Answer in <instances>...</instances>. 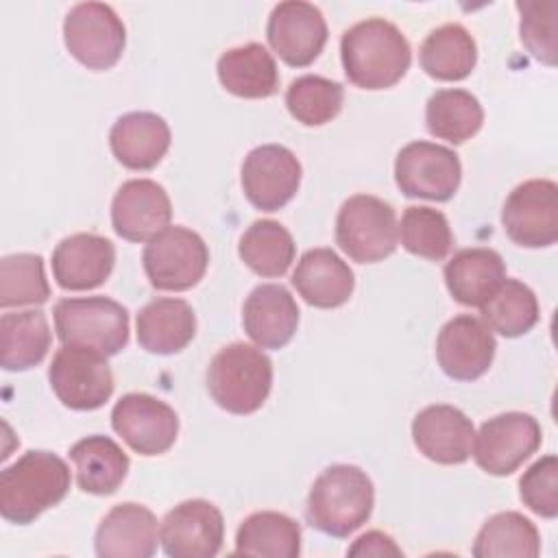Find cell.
I'll use <instances>...</instances> for the list:
<instances>
[{"label":"cell","instance_id":"1","mask_svg":"<svg viewBox=\"0 0 558 558\" xmlns=\"http://www.w3.org/2000/svg\"><path fill=\"white\" fill-rule=\"evenodd\" d=\"M342 68L355 87L388 89L397 85L412 63L405 35L384 17H368L342 33Z\"/></svg>","mask_w":558,"mask_h":558},{"label":"cell","instance_id":"2","mask_svg":"<svg viewBox=\"0 0 558 558\" xmlns=\"http://www.w3.org/2000/svg\"><path fill=\"white\" fill-rule=\"evenodd\" d=\"M70 484V469L57 453L31 449L0 473V514L15 525L33 523L63 501Z\"/></svg>","mask_w":558,"mask_h":558},{"label":"cell","instance_id":"3","mask_svg":"<svg viewBox=\"0 0 558 558\" xmlns=\"http://www.w3.org/2000/svg\"><path fill=\"white\" fill-rule=\"evenodd\" d=\"M375 506L371 477L353 464H331L312 484L305 517L323 534L347 538L360 530Z\"/></svg>","mask_w":558,"mask_h":558},{"label":"cell","instance_id":"4","mask_svg":"<svg viewBox=\"0 0 558 558\" xmlns=\"http://www.w3.org/2000/svg\"><path fill=\"white\" fill-rule=\"evenodd\" d=\"M272 388V362L253 344L231 342L222 347L207 366V390L211 399L231 414H253Z\"/></svg>","mask_w":558,"mask_h":558},{"label":"cell","instance_id":"5","mask_svg":"<svg viewBox=\"0 0 558 558\" xmlns=\"http://www.w3.org/2000/svg\"><path fill=\"white\" fill-rule=\"evenodd\" d=\"M52 314L54 331L63 344L89 347L109 357L129 342V312L109 296L61 299Z\"/></svg>","mask_w":558,"mask_h":558},{"label":"cell","instance_id":"6","mask_svg":"<svg viewBox=\"0 0 558 558\" xmlns=\"http://www.w3.org/2000/svg\"><path fill=\"white\" fill-rule=\"evenodd\" d=\"M336 244L357 264H375L399 244L397 214L373 194L349 196L336 216Z\"/></svg>","mask_w":558,"mask_h":558},{"label":"cell","instance_id":"7","mask_svg":"<svg viewBox=\"0 0 558 558\" xmlns=\"http://www.w3.org/2000/svg\"><path fill=\"white\" fill-rule=\"evenodd\" d=\"M48 381L57 399L78 412L98 410L113 395L107 355L89 347L63 344L48 366Z\"/></svg>","mask_w":558,"mask_h":558},{"label":"cell","instance_id":"8","mask_svg":"<svg viewBox=\"0 0 558 558\" xmlns=\"http://www.w3.org/2000/svg\"><path fill=\"white\" fill-rule=\"evenodd\" d=\"M142 264L153 288L183 292L203 279L209 264V251L196 231L174 225L144 246Z\"/></svg>","mask_w":558,"mask_h":558},{"label":"cell","instance_id":"9","mask_svg":"<svg viewBox=\"0 0 558 558\" xmlns=\"http://www.w3.org/2000/svg\"><path fill=\"white\" fill-rule=\"evenodd\" d=\"M68 52L89 70L113 68L126 44V28L105 2H78L63 20Z\"/></svg>","mask_w":558,"mask_h":558},{"label":"cell","instance_id":"10","mask_svg":"<svg viewBox=\"0 0 558 558\" xmlns=\"http://www.w3.org/2000/svg\"><path fill=\"white\" fill-rule=\"evenodd\" d=\"M543 442L538 421L527 412H504L482 423L473 436V458L495 477L514 473Z\"/></svg>","mask_w":558,"mask_h":558},{"label":"cell","instance_id":"11","mask_svg":"<svg viewBox=\"0 0 558 558\" xmlns=\"http://www.w3.org/2000/svg\"><path fill=\"white\" fill-rule=\"evenodd\" d=\"M460 179V157L447 146L416 140L397 153L395 181L408 198L445 203L458 192Z\"/></svg>","mask_w":558,"mask_h":558},{"label":"cell","instance_id":"12","mask_svg":"<svg viewBox=\"0 0 558 558\" xmlns=\"http://www.w3.org/2000/svg\"><path fill=\"white\" fill-rule=\"evenodd\" d=\"M501 225L519 246H551L558 240V185L549 179L519 183L501 207Z\"/></svg>","mask_w":558,"mask_h":558},{"label":"cell","instance_id":"13","mask_svg":"<svg viewBox=\"0 0 558 558\" xmlns=\"http://www.w3.org/2000/svg\"><path fill=\"white\" fill-rule=\"evenodd\" d=\"M113 432L140 456L166 453L179 434L177 412L146 392L120 397L111 410Z\"/></svg>","mask_w":558,"mask_h":558},{"label":"cell","instance_id":"14","mask_svg":"<svg viewBox=\"0 0 558 558\" xmlns=\"http://www.w3.org/2000/svg\"><path fill=\"white\" fill-rule=\"evenodd\" d=\"M240 174L244 196L262 211H277L288 205L301 185V163L281 144H262L248 150Z\"/></svg>","mask_w":558,"mask_h":558},{"label":"cell","instance_id":"15","mask_svg":"<svg viewBox=\"0 0 558 558\" xmlns=\"http://www.w3.org/2000/svg\"><path fill=\"white\" fill-rule=\"evenodd\" d=\"M159 541L170 558H214L225 541L222 512L207 499L181 501L163 517Z\"/></svg>","mask_w":558,"mask_h":558},{"label":"cell","instance_id":"16","mask_svg":"<svg viewBox=\"0 0 558 558\" xmlns=\"http://www.w3.org/2000/svg\"><path fill=\"white\" fill-rule=\"evenodd\" d=\"M270 48L292 68L310 65L327 44V22L318 7L303 0L275 4L266 24Z\"/></svg>","mask_w":558,"mask_h":558},{"label":"cell","instance_id":"17","mask_svg":"<svg viewBox=\"0 0 558 558\" xmlns=\"http://www.w3.org/2000/svg\"><path fill=\"white\" fill-rule=\"evenodd\" d=\"M495 349L497 342L490 327L471 314H458L447 320L436 338L438 366L458 381L482 377L493 364Z\"/></svg>","mask_w":558,"mask_h":558},{"label":"cell","instance_id":"18","mask_svg":"<svg viewBox=\"0 0 558 558\" xmlns=\"http://www.w3.org/2000/svg\"><path fill=\"white\" fill-rule=\"evenodd\" d=\"M168 192L153 179L124 181L111 201L113 231L129 242H150L170 227Z\"/></svg>","mask_w":558,"mask_h":558},{"label":"cell","instance_id":"19","mask_svg":"<svg viewBox=\"0 0 558 558\" xmlns=\"http://www.w3.org/2000/svg\"><path fill=\"white\" fill-rule=\"evenodd\" d=\"M473 436L471 418L456 405H427L412 421L416 449L436 464L466 462L473 449Z\"/></svg>","mask_w":558,"mask_h":558},{"label":"cell","instance_id":"20","mask_svg":"<svg viewBox=\"0 0 558 558\" xmlns=\"http://www.w3.org/2000/svg\"><path fill=\"white\" fill-rule=\"evenodd\" d=\"M159 523L142 504L113 506L98 523L94 551L100 558H150L157 551Z\"/></svg>","mask_w":558,"mask_h":558},{"label":"cell","instance_id":"21","mask_svg":"<svg viewBox=\"0 0 558 558\" xmlns=\"http://www.w3.org/2000/svg\"><path fill=\"white\" fill-rule=\"evenodd\" d=\"M116 264V246L98 233H74L52 251V277L63 290H94L102 286Z\"/></svg>","mask_w":558,"mask_h":558},{"label":"cell","instance_id":"22","mask_svg":"<svg viewBox=\"0 0 558 558\" xmlns=\"http://www.w3.org/2000/svg\"><path fill=\"white\" fill-rule=\"evenodd\" d=\"M242 325L259 349H281L299 327V305L281 283H262L242 305Z\"/></svg>","mask_w":558,"mask_h":558},{"label":"cell","instance_id":"23","mask_svg":"<svg viewBox=\"0 0 558 558\" xmlns=\"http://www.w3.org/2000/svg\"><path fill=\"white\" fill-rule=\"evenodd\" d=\"M292 286L307 305L331 310L344 305L355 288V277L349 264L331 248H310L301 255Z\"/></svg>","mask_w":558,"mask_h":558},{"label":"cell","instance_id":"24","mask_svg":"<svg viewBox=\"0 0 558 558\" xmlns=\"http://www.w3.org/2000/svg\"><path fill=\"white\" fill-rule=\"evenodd\" d=\"M109 146L124 168L150 170L170 148V126L153 111H131L113 122Z\"/></svg>","mask_w":558,"mask_h":558},{"label":"cell","instance_id":"25","mask_svg":"<svg viewBox=\"0 0 558 558\" xmlns=\"http://www.w3.org/2000/svg\"><path fill=\"white\" fill-rule=\"evenodd\" d=\"M442 275L453 301L466 307H482L504 283L506 264L497 251L473 246L453 253Z\"/></svg>","mask_w":558,"mask_h":558},{"label":"cell","instance_id":"26","mask_svg":"<svg viewBox=\"0 0 558 558\" xmlns=\"http://www.w3.org/2000/svg\"><path fill=\"white\" fill-rule=\"evenodd\" d=\"M137 342L148 353L172 355L196 336V314L183 299L159 296L137 312Z\"/></svg>","mask_w":558,"mask_h":558},{"label":"cell","instance_id":"27","mask_svg":"<svg viewBox=\"0 0 558 558\" xmlns=\"http://www.w3.org/2000/svg\"><path fill=\"white\" fill-rule=\"evenodd\" d=\"M216 70L220 85L240 98H268L279 89L275 57L255 41L225 50Z\"/></svg>","mask_w":558,"mask_h":558},{"label":"cell","instance_id":"28","mask_svg":"<svg viewBox=\"0 0 558 558\" xmlns=\"http://www.w3.org/2000/svg\"><path fill=\"white\" fill-rule=\"evenodd\" d=\"M76 469V484L89 495H111L120 488L129 473V456L109 436H85L70 449Z\"/></svg>","mask_w":558,"mask_h":558},{"label":"cell","instance_id":"29","mask_svg":"<svg viewBox=\"0 0 558 558\" xmlns=\"http://www.w3.org/2000/svg\"><path fill=\"white\" fill-rule=\"evenodd\" d=\"M52 333L41 310L7 312L0 318V364L4 371H28L50 349Z\"/></svg>","mask_w":558,"mask_h":558},{"label":"cell","instance_id":"30","mask_svg":"<svg viewBox=\"0 0 558 558\" xmlns=\"http://www.w3.org/2000/svg\"><path fill=\"white\" fill-rule=\"evenodd\" d=\"M418 61L436 81H462L477 63V44L462 24H442L423 39Z\"/></svg>","mask_w":558,"mask_h":558},{"label":"cell","instance_id":"31","mask_svg":"<svg viewBox=\"0 0 558 558\" xmlns=\"http://www.w3.org/2000/svg\"><path fill=\"white\" fill-rule=\"evenodd\" d=\"M238 556L262 558H296L301 554L299 523L275 510H259L248 514L235 532Z\"/></svg>","mask_w":558,"mask_h":558},{"label":"cell","instance_id":"32","mask_svg":"<svg viewBox=\"0 0 558 558\" xmlns=\"http://www.w3.org/2000/svg\"><path fill=\"white\" fill-rule=\"evenodd\" d=\"M475 558H536L541 554V534L521 512L506 510L493 514L473 541Z\"/></svg>","mask_w":558,"mask_h":558},{"label":"cell","instance_id":"33","mask_svg":"<svg viewBox=\"0 0 558 558\" xmlns=\"http://www.w3.org/2000/svg\"><path fill=\"white\" fill-rule=\"evenodd\" d=\"M427 131L449 144H464L484 124L480 100L466 89H438L425 105Z\"/></svg>","mask_w":558,"mask_h":558},{"label":"cell","instance_id":"34","mask_svg":"<svg viewBox=\"0 0 558 558\" xmlns=\"http://www.w3.org/2000/svg\"><path fill=\"white\" fill-rule=\"evenodd\" d=\"M240 259L259 277H281L294 262L296 244L290 231L270 218L255 220L238 244Z\"/></svg>","mask_w":558,"mask_h":558},{"label":"cell","instance_id":"35","mask_svg":"<svg viewBox=\"0 0 558 558\" xmlns=\"http://www.w3.org/2000/svg\"><path fill=\"white\" fill-rule=\"evenodd\" d=\"M482 320L504 338H519L538 323V301L532 288L519 279H504L497 292L484 303Z\"/></svg>","mask_w":558,"mask_h":558},{"label":"cell","instance_id":"36","mask_svg":"<svg viewBox=\"0 0 558 558\" xmlns=\"http://www.w3.org/2000/svg\"><path fill=\"white\" fill-rule=\"evenodd\" d=\"M344 102V87L338 81L305 74L286 89V107L290 116L305 126H323L331 122Z\"/></svg>","mask_w":558,"mask_h":558},{"label":"cell","instance_id":"37","mask_svg":"<svg viewBox=\"0 0 558 558\" xmlns=\"http://www.w3.org/2000/svg\"><path fill=\"white\" fill-rule=\"evenodd\" d=\"M401 244L408 253L440 262L453 246V233L442 211L425 205L405 207L399 225Z\"/></svg>","mask_w":558,"mask_h":558},{"label":"cell","instance_id":"38","mask_svg":"<svg viewBox=\"0 0 558 558\" xmlns=\"http://www.w3.org/2000/svg\"><path fill=\"white\" fill-rule=\"evenodd\" d=\"M50 296V286L44 275V259L35 253L7 255L0 262V305H41Z\"/></svg>","mask_w":558,"mask_h":558},{"label":"cell","instance_id":"39","mask_svg":"<svg viewBox=\"0 0 558 558\" xmlns=\"http://www.w3.org/2000/svg\"><path fill=\"white\" fill-rule=\"evenodd\" d=\"M521 13V41L527 52L545 65H556V33L558 2L556 0H523L517 2Z\"/></svg>","mask_w":558,"mask_h":558},{"label":"cell","instance_id":"40","mask_svg":"<svg viewBox=\"0 0 558 558\" xmlns=\"http://www.w3.org/2000/svg\"><path fill=\"white\" fill-rule=\"evenodd\" d=\"M519 497L534 514L556 519L558 514V458L554 453L536 460L519 480Z\"/></svg>","mask_w":558,"mask_h":558},{"label":"cell","instance_id":"41","mask_svg":"<svg viewBox=\"0 0 558 558\" xmlns=\"http://www.w3.org/2000/svg\"><path fill=\"white\" fill-rule=\"evenodd\" d=\"M349 556H403L401 547H397V543L392 541V536L379 532V530H371L366 534H362L347 551Z\"/></svg>","mask_w":558,"mask_h":558}]
</instances>
